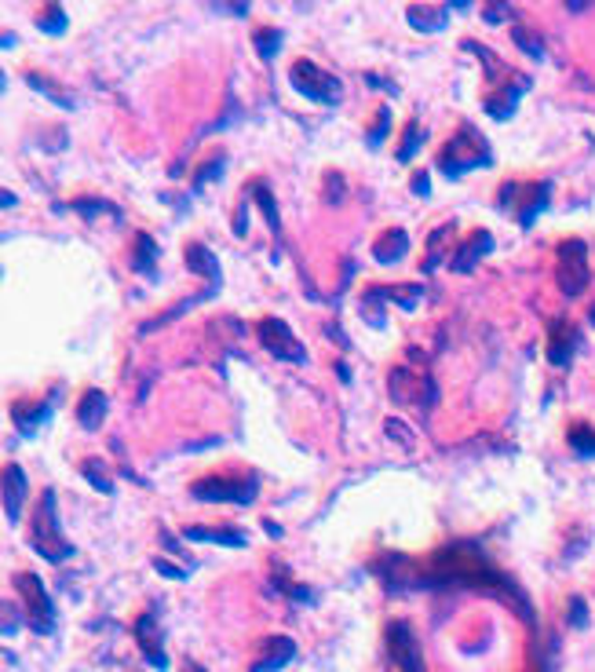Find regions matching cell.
<instances>
[{
    "instance_id": "obj_1",
    "label": "cell",
    "mask_w": 595,
    "mask_h": 672,
    "mask_svg": "<svg viewBox=\"0 0 595 672\" xmlns=\"http://www.w3.org/2000/svg\"><path fill=\"white\" fill-rule=\"evenodd\" d=\"M428 585H464V588H486V592H493V596H500V599H508L526 621L533 617V610H529V603H526V596H522V588L508 577V574H500L493 563H489V556H482V548L475 545V541H453L449 548H442V552H435V559H431V570L420 577V588H428Z\"/></svg>"
},
{
    "instance_id": "obj_2",
    "label": "cell",
    "mask_w": 595,
    "mask_h": 672,
    "mask_svg": "<svg viewBox=\"0 0 595 672\" xmlns=\"http://www.w3.org/2000/svg\"><path fill=\"white\" fill-rule=\"evenodd\" d=\"M30 545L37 548V556H45L48 563H63L74 556V545L63 537L59 530V505H55V490H45L34 512V530H30Z\"/></svg>"
},
{
    "instance_id": "obj_3",
    "label": "cell",
    "mask_w": 595,
    "mask_h": 672,
    "mask_svg": "<svg viewBox=\"0 0 595 672\" xmlns=\"http://www.w3.org/2000/svg\"><path fill=\"white\" fill-rule=\"evenodd\" d=\"M489 161H493V154H489L482 132L471 128V125H460L457 135H453V139L446 143V150L439 154V168H442L446 176H460V172H468V168H486Z\"/></svg>"
},
{
    "instance_id": "obj_4",
    "label": "cell",
    "mask_w": 595,
    "mask_h": 672,
    "mask_svg": "<svg viewBox=\"0 0 595 672\" xmlns=\"http://www.w3.org/2000/svg\"><path fill=\"white\" fill-rule=\"evenodd\" d=\"M288 81H292L296 92L308 95V99H315V103H333V106H337V103L344 99L340 77L329 74V70H322V66L311 63V59H296L292 70H288Z\"/></svg>"
},
{
    "instance_id": "obj_5",
    "label": "cell",
    "mask_w": 595,
    "mask_h": 672,
    "mask_svg": "<svg viewBox=\"0 0 595 672\" xmlns=\"http://www.w3.org/2000/svg\"><path fill=\"white\" fill-rule=\"evenodd\" d=\"M259 494V479L256 476H205L197 483H190V497L194 501H237V505H252Z\"/></svg>"
},
{
    "instance_id": "obj_6",
    "label": "cell",
    "mask_w": 595,
    "mask_h": 672,
    "mask_svg": "<svg viewBox=\"0 0 595 672\" xmlns=\"http://www.w3.org/2000/svg\"><path fill=\"white\" fill-rule=\"evenodd\" d=\"M591 267H588V242L580 238H566L559 246V286L566 296H580L588 289Z\"/></svg>"
},
{
    "instance_id": "obj_7",
    "label": "cell",
    "mask_w": 595,
    "mask_h": 672,
    "mask_svg": "<svg viewBox=\"0 0 595 672\" xmlns=\"http://www.w3.org/2000/svg\"><path fill=\"white\" fill-rule=\"evenodd\" d=\"M15 588H19V596H23L26 607H30V625H34L41 636H48V632L55 628V603H52L45 581H41L37 574H15Z\"/></svg>"
},
{
    "instance_id": "obj_8",
    "label": "cell",
    "mask_w": 595,
    "mask_h": 672,
    "mask_svg": "<svg viewBox=\"0 0 595 672\" xmlns=\"http://www.w3.org/2000/svg\"><path fill=\"white\" fill-rule=\"evenodd\" d=\"M388 387H391V398H395V402L435 406V398H439V384H435L431 376H417V373L406 369V366H395V369H391Z\"/></svg>"
},
{
    "instance_id": "obj_9",
    "label": "cell",
    "mask_w": 595,
    "mask_h": 672,
    "mask_svg": "<svg viewBox=\"0 0 595 672\" xmlns=\"http://www.w3.org/2000/svg\"><path fill=\"white\" fill-rule=\"evenodd\" d=\"M259 340L281 362H308V347L292 336L288 322H281V318H263L259 322Z\"/></svg>"
},
{
    "instance_id": "obj_10",
    "label": "cell",
    "mask_w": 595,
    "mask_h": 672,
    "mask_svg": "<svg viewBox=\"0 0 595 672\" xmlns=\"http://www.w3.org/2000/svg\"><path fill=\"white\" fill-rule=\"evenodd\" d=\"M388 654H391V661H398L402 672H424L417 636H413V628L406 621H391L388 625Z\"/></svg>"
},
{
    "instance_id": "obj_11",
    "label": "cell",
    "mask_w": 595,
    "mask_h": 672,
    "mask_svg": "<svg viewBox=\"0 0 595 672\" xmlns=\"http://www.w3.org/2000/svg\"><path fill=\"white\" fill-rule=\"evenodd\" d=\"M136 639H139V647H143V654H146V661H150L154 668H168V654H165V647H161V628H157L154 610L143 614V617L136 621Z\"/></svg>"
},
{
    "instance_id": "obj_12",
    "label": "cell",
    "mask_w": 595,
    "mask_h": 672,
    "mask_svg": "<svg viewBox=\"0 0 595 672\" xmlns=\"http://www.w3.org/2000/svg\"><path fill=\"white\" fill-rule=\"evenodd\" d=\"M26 494H30L26 472H23L19 465H8V468H5V512H8V519H12V523L23 516Z\"/></svg>"
},
{
    "instance_id": "obj_13",
    "label": "cell",
    "mask_w": 595,
    "mask_h": 672,
    "mask_svg": "<svg viewBox=\"0 0 595 672\" xmlns=\"http://www.w3.org/2000/svg\"><path fill=\"white\" fill-rule=\"evenodd\" d=\"M106 406H110L106 391L88 387V391L81 395V402H77V424H81V427H88V431H96V427L106 420Z\"/></svg>"
},
{
    "instance_id": "obj_14",
    "label": "cell",
    "mask_w": 595,
    "mask_h": 672,
    "mask_svg": "<svg viewBox=\"0 0 595 672\" xmlns=\"http://www.w3.org/2000/svg\"><path fill=\"white\" fill-rule=\"evenodd\" d=\"M493 249V238H489V231H475V238H468L460 249H457V256H453V271L457 275H468L486 253Z\"/></svg>"
},
{
    "instance_id": "obj_15",
    "label": "cell",
    "mask_w": 595,
    "mask_h": 672,
    "mask_svg": "<svg viewBox=\"0 0 595 672\" xmlns=\"http://www.w3.org/2000/svg\"><path fill=\"white\" fill-rule=\"evenodd\" d=\"M573 347H577V329H573L566 318H562V322H555V329H551V344H548V362H551V366H570Z\"/></svg>"
},
{
    "instance_id": "obj_16",
    "label": "cell",
    "mask_w": 595,
    "mask_h": 672,
    "mask_svg": "<svg viewBox=\"0 0 595 672\" xmlns=\"http://www.w3.org/2000/svg\"><path fill=\"white\" fill-rule=\"evenodd\" d=\"M292 657H296V643H292L288 636H270V639H267V657H259V661L252 665V672H277V668H285Z\"/></svg>"
},
{
    "instance_id": "obj_17",
    "label": "cell",
    "mask_w": 595,
    "mask_h": 672,
    "mask_svg": "<svg viewBox=\"0 0 595 672\" xmlns=\"http://www.w3.org/2000/svg\"><path fill=\"white\" fill-rule=\"evenodd\" d=\"M406 253H409V235H406L402 227H395V231H384V235L377 238V246H373V256H377V264H398Z\"/></svg>"
},
{
    "instance_id": "obj_18",
    "label": "cell",
    "mask_w": 595,
    "mask_h": 672,
    "mask_svg": "<svg viewBox=\"0 0 595 672\" xmlns=\"http://www.w3.org/2000/svg\"><path fill=\"white\" fill-rule=\"evenodd\" d=\"M187 264H190V271H194V275L208 278V282L219 289V260H216V253H212L208 246L190 242V246H187Z\"/></svg>"
},
{
    "instance_id": "obj_19",
    "label": "cell",
    "mask_w": 595,
    "mask_h": 672,
    "mask_svg": "<svg viewBox=\"0 0 595 672\" xmlns=\"http://www.w3.org/2000/svg\"><path fill=\"white\" fill-rule=\"evenodd\" d=\"M187 541H208V545H227V548H245V534L241 530H208V527H183Z\"/></svg>"
},
{
    "instance_id": "obj_20",
    "label": "cell",
    "mask_w": 595,
    "mask_h": 672,
    "mask_svg": "<svg viewBox=\"0 0 595 672\" xmlns=\"http://www.w3.org/2000/svg\"><path fill=\"white\" fill-rule=\"evenodd\" d=\"M52 402H55V391H52V395H48V402H41V406H15V409H12V416H15L19 431H23V435H34V431L52 416V409H48Z\"/></svg>"
},
{
    "instance_id": "obj_21",
    "label": "cell",
    "mask_w": 595,
    "mask_h": 672,
    "mask_svg": "<svg viewBox=\"0 0 595 672\" xmlns=\"http://www.w3.org/2000/svg\"><path fill=\"white\" fill-rule=\"evenodd\" d=\"M406 19H409L420 34H435V30L446 26L449 12H446V8H431V5H413V8H406Z\"/></svg>"
},
{
    "instance_id": "obj_22",
    "label": "cell",
    "mask_w": 595,
    "mask_h": 672,
    "mask_svg": "<svg viewBox=\"0 0 595 672\" xmlns=\"http://www.w3.org/2000/svg\"><path fill=\"white\" fill-rule=\"evenodd\" d=\"M529 88V77H519V85L508 92V95H489L482 106H486V114H493L497 121H508L511 114H515V106H519V99H522V92Z\"/></svg>"
},
{
    "instance_id": "obj_23",
    "label": "cell",
    "mask_w": 595,
    "mask_h": 672,
    "mask_svg": "<svg viewBox=\"0 0 595 672\" xmlns=\"http://www.w3.org/2000/svg\"><path fill=\"white\" fill-rule=\"evenodd\" d=\"M157 242L150 238V235H136V246H132V267L139 271V275H154L157 267Z\"/></svg>"
},
{
    "instance_id": "obj_24",
    "label": "cell",
    "mask_w": 595,
    "mask_h": 672,
    "mask_svg": "<svg viewBox=\"0 0 595 672\" xmlns=\"http://www.w3.org/2000/svg\"><path fill=\"white\" fill-rule=\"evenodd\" d=\"M566 442H570V450H573L577 457H595V427L573 424L570 435H566Z\"/></svg>"
},
{
    "instance_id": "obj_25",
    "label": "cell",
    "mask_w": 595,
    "mask_h": 672,
    "mask_svg": "<svg viewBox=\"0 0 595 672\" xmlns=\"http://www.w3.org/2000/svg\"><path fill=\"white\" fill-rule=\"evenodd\" d=\"M281 41H285V34H281V30H274V26H263V30H256V34H252V45H256L259 59H267V63L281 52Z\"/></svg>"
},
{
    "instance_id": "obj_26",
    "label": "cell",
    "mask_w": 595,
    "mask_h": 672,
    "mask_svg": "<svg viewBox=\"0 0 595 672\" xmlns=\"http://www.w3.org/2000/svg\"><path fill=\"white\" fill-rule=\"evenodd\" d=\"M248 194L259 197V205H263V212H267V219H270V227H274V235H277V231H281V219H277V205H274V194L267 190V183L256 179V183L248 186Z\"/></svg>"
},
{
    "instance_id": "obj_27",
    "label": "cell",
    "mask_w": 595,
    "mask_h": 672,
    "mask_svg": "<svg viewBox=\"0 0 595 672\" xmlns=\"http://www.w3.org/2000/svg\"><path fill=\"white\" fill-rule=\"evenodd\" d=\"M511 41H515L529 59H544V41H540L537 34H529L526 26H515V30H511Z\"/></svg>"
},
{
    "instance_id": "obj_28",
    "label": "cell",
    "mask_w": 595,
    "mask_h": 672,
    "mask_svg": "<svg viewBox=\"0 0 595 672\" xmlns=\"http://www.w3.org/2000/svg\"><path fill=\"white\" fill-rule=\"evenodd\" d=\"M26 81H30V85H34V88H37L41 95H48V99H52L55 106H63V110H70V106H74V99H70L66 92H55V85H52V81H48L45 74H30Z\"/></svg>"
},
{
    "instance_id": "obj_29",
    "label": "cell",
    "mask_w": 595,
    "mask_h": 672,
    "mask_svg": "<svg viewBox=\"0 0 595 672\" xmlns=\"http://www.w3.org/2000/svg\"><path fill=\"white\" fill-rule=\"evenodd\" d=\"M81 472H85V479H88L99 494H114V479L106 476V465H103V461H85Z\"/></svg>"
},
{
    "instance_id": "obj_30",
    "label": "cell",
    "mask_w": 595,
    "mask_h": 672,
    "mask_svg": "<svg viewBox=\"0 0 595 672\" xmlns=\"http://www.w3.org/2000/svg\"><path fill=\"white\" fill-rule=\"evenodd\" d=\"M66 23H70V19H66V12H63L59 5H48V8L37 15V26H41L45 34H63Z\"/></svg>"
},
{
    "instance_id": "obj_31",
    "label": "cell",
    "mask_w": 595,
    "mask_h": 672,
    "mask_svg": "<svg viewBox=\"0 0 595 672\" xmlns=\"http://www.w3.org/2000/svg\"><path fill=\"white\" fill-rule=\"evenodd\" d=\"M424 139V128L417 125V121H409L406 125V135H402V146H398V161H409L413 154H417V143Z\"/></svg>"
},
{
    "instance_id": "obj_32",
    "label": "cell",
    "mask_w": 595,
    "mask_h": 672,
    "mask_svg": "<svg viewBox=\"0 0 595 672\" xmlns=\"http://www.w3.org/2000/svg\"><path fill=\"white\" fill-rule=\"evenodd\" d=\"M388 128H391V110L384 106V110L377 114V125H373V128L366 132V139H369V146H380V139H384V132H388Z\"/></svg>"
},
{
    "instance_id": "obj_33",
    "label": "cell",
    "mask_w": 595,
    "mask_h": 672,
    "mask_svg": "<svg viewBox=\"0 0 595 672\" xmlns=\"http://www.w3.org/2000/svg\"><path fill=\"white\" fill-rule=\"evenodd\" d=\"M223 165H227V157H223V154H219L216 161H208V165H201V172H197V183H194V186L201 190V186H205L208 179H219V172H223Z\"/></svg>"
},
{
    "instance_id": "obj_34",
    "label": "cell",
    "mask_w": 595,
    "mask_h": 672,
    "mask_svg": "<svg viewBox=\"0 0 595 672\" xmlns=\"http://www.w3.org/2000/svg\"><path fill=\"white\" fill-rule=\"evenodd\" d=\"M384 431H388V435H395V442H402V446H409V442H413V431H409L402 420H388V424H384Z\"/></svg>"
},
{
    "instance_id": "obj_35",
    "label": "cell",
    "mask_w": 595,
    "mask_h": 672,
    "mask_svg": "<svg viewBox=\"0 0 595 672\" xmlns=\"http://www.w3.org/2000/svg\"><path fill=\"white\" fill-rule=\"evenodd\" d=\"M70 208L74 212H114L117 216V208H110V201H70Z\"/></svg>"
},
{
    "instance_id": "obj_36",
    "label": "cell",
    "mask_w": 595,
    "mask_h": 672,
    "mask_svg": "<svg viewBox=\"0 0 595 672\" xmlns=\"http://www.w3.org/2000/svg\"><path fill=\"white\" fill-rule=\"evenodd\" d=\"M154 570H157V574H165V577H176V581H183V577H187V570H183V567H172V563H165L161 556H154Z\"/></svg>"
},
{
    "instance_id": "obj_37",
    "label": "cell",
    "mask_w": 595,
    "mask_h": 672,
    "mask_svg": "<svg viewBox=\"0 0 595 672\" xmlns=\"http://www.w3.org/2000/svg\"><path fill=\"white\" fill-rule=\"evenodd\" d=\"M584 621H588V617H584V599L573 596V599H570V625H573V628H584Z\"/></svg>"
},
{
    "instance_id": "obj_38",
    "label": "cell",
    "mask_w": 595,
    "mask_h": 672,
    "mask_svg": "<svg viewBox=\"0 0 595 672\" xmlns=\"http://www.w3.org/2000/svg\"><path fill=\"white\" fill-rule=\"evenodd\" d=\"M482 15H486V23H500V19H511V8L508 5H489Z\"/></svg>"
},
{
    "instance_id": "obj_39",
    "label": "cell",
    "mask_w": 595,
    "mask_h": 672,
    "mask_svg": "<svg viewBox=\"0 0 595 672\" xmlns=\"http://www.w3.org/2000/svg\"><path fill=\"white\" fill-rule=\"evenodd\" d=\"M413 194H420V197H428V194H431V183H428V172H417V176H413Z\"/></svg>"
},
{
    "instance_id": "obj_40",
    "label": "cell",
    "mask_w": 595,
    "mask_h": 672,
    "mask_svg": "<svg viewBox=\"0 0 595 672\" xmlns=\"http://www.w3.org/2000/svg\"><path fill=\"white\" fill-rule=\"evenodd\" d=\"M329 183H333V194H329V201H333V205H340V197H344V179H340L337 172H329Z\"/></svg>"
},
{
    "instance_id": "obj_41",
    "label": "cell",
    "mask_w": 595,
    "mask_h": 672,
    "mask_svg": "<svg viewBox=\"0 0 595 672\" xmlns=\"http://www.w3.org/2000/svg\"><path fill=\"white\" fill-rule=\"evenodd\" d=\"M0 201H5V208H12V205H15V201H19V197H15V194H8V190H5V194H0Z\"/></svg>"
},
{
    "instance_id": "obj_42",
    "label": "cell",
    "mask_w": 595,
    "mask_h": 672,
    "mask_svg": "<svg viewBox=\"0 0 595 672\" xmlns=\"http://www.w3.org/2000/svg\"><path fill=\"white\" fill-rule=\"evenodd\" d=\"M183 672H205L197 661H183Z\"/></svg>"
}]
</instances>
